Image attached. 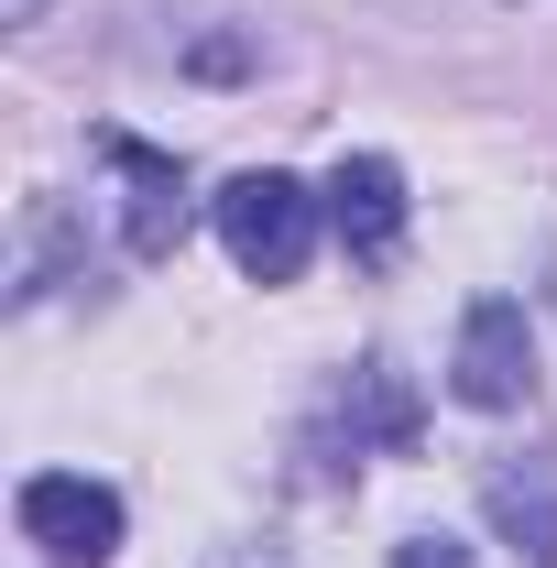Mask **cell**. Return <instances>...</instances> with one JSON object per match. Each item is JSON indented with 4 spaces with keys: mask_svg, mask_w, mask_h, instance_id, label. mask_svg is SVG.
<instances>
[{
    "mask_svg": "<svg viewBox=\"0 0 557 568\" xmlns=\"http://www.w3.org/2000/svg\"><path fill=\"white\" fill-rule=\"evenodd\" d=\"M394 568H482V558H470L459 536H405V547H394Z\"/></svg>",
    "mask_w": 557,
    "mask_h": 568,
    "instance_id": "cell-8",
    "label": "cell"
},
{
    "mask_svg": "<svg viewBox=\"0 0 557 568\" xmlns=\"http://www.w3.org/2000/svg\"><path fill=\"white\" fill-rule=\"evenodd\" d=\"M448 383H459V405H525V383H536V339H525V306L514 295H482L470 317H459V361H448Z\"/></svg>",
    "mask_w": 557,
    "mask_h": 568,
    "instance_id": "cell-3",
    "label": "cell"
},
{
    "mask_svg": "<svg viewBox=\"0 0 557 568\" xmlns=\"http://www.w3.org/2000/svg\"><path fill=\"white\" fill-rule=\"evenodd\" d=\"M328 230H340L361 263H383V252L405 241V175H394L383 153H340V175H328Z\"/></svg>",
    "mask_w": 557,
    "mask_h": 568,
    "instance_id": "cell-5",
    "label": "cell"
},
{
    "mask_svg": "<svg viewBox=\"0 0 557 568\" xmlns=\"http://www.w3.org/2000/svg\"><path fill=\"white\" fill-rule=\"evenodd\" d=\"M99 164L121 175V230H132L142 263H164L175 241H186V175H175V153H153L132 132H99Z\"/></svg>",
    "mask_w": 557,
    "mask_h": 568,
    "instance_id": "cell-4",
    "label": "cell"
},
{
    "mask_svg": "<svg viewBox=\"0 0 557 568\" xmlns=\"http://www.w3.org/2000/svg\"><path fill=\"white\" fill-rule=\"evenodd\" d=\"M492 514L514 525V536H536V568H557V503L525 493V481H492Z\"/></svg>",
    "mask_w": 557,
    "mask_h": 568,
    "instance_id": "cell-7",
    "label": "cell"
},
{
    "mask_svg": "<svg viewBox=\"0 0 557 568\" xmlns=\"http://www.w3.org/2000/svg\"><path fill=\"white\" fill-rule=\"evenodd\" d=\"M11 22H33V0H11Z\"/></svg>",
    "mask_w": 557,
    "mask_h": 568,
    "instance_id": "cell-9",
    "label": "cell"
},
{
    "mask_svg": "<svg viewBox=\"0 0 557 568\" xmlns=\"http://www.w3.org/2000/svg\"><path fill=\"white\" fill-rule=\"evenodd\" d=\"M11 514H22V536L44 558H67V568H110V547H121V493L88 481V470H33Z\"/></svg>",
    "mask_w": 557,
    "mask_h": 568,
    "instance_id": "cell-2",
    "label": "cell"
},
{
    "mask_svg": "<svg viewBox=\"0 0 557 568\" xmlns=\"http://www.w3.org/2000/svg\"><path fill=\"white\" fill-rule=\"evenodd\" d=\"M219 241H230V263L252 284H295L306 274V241H317V197L295 175H274V164H252V175L219 186Z\"/></svg>",
    "mask_w": 557,
    "mask_h": 568,
    "instance_id": "cell-1",
    "label": "cell"
},
{
    "mask_svg": "<svg viewBox=\"0 0 557 568\" xmlns=\"http://www.w3.org/2000/svg\"><path fill=\"white\" fill-rule=\"evenodd\" d=\"M328 426L350 437V459H361V448H405V437H416V394H405V372H394V361H361L350 394L328 405Z\"/></svg>",
    "mask_w": 557,
    "mask_h": 568,
    "instance_id": "cell-6",
    "label": "cell"
}]
</instances>
